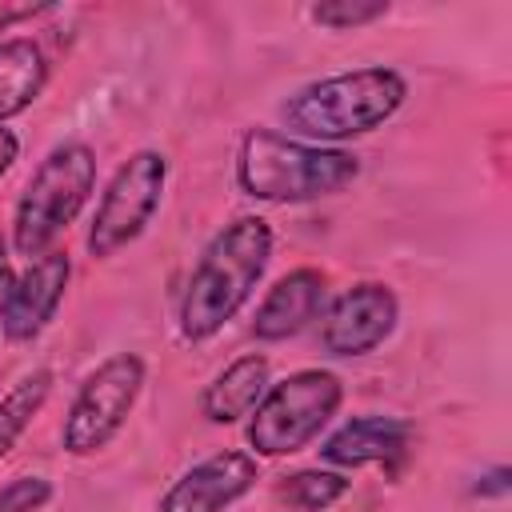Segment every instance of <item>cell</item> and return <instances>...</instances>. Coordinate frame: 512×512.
Segmentation results:
<instances>
[{
	"label": "cell",
	"mask_w": 512,
	"mask_h": 512,
	"mask_svg": "<svg viewBox=\"0 0 512 512\" xmlns=\"http://www.w3.org/2000/svg\"><path fill=\"white\" fill-rule=\"evenodd\" d=\"M148 380V364L136 352H112L104 356L84 384L76 388L68 412H64V428H60V444L68 456H96L104 452L128 424L140 392Z\"/></svg>",
	"instance_id": "cell-6"
},
{
	"label": "cell",
	"mask_w": 512,
	"mask_h": 512,
	"mask_svg": "<svg viewBox=\"0 0 512 512\" xmlns=\"http://www.w3.org/2000/svg\"><path fill=\"white\" fill-rule=\"evenodd\" d=\"M344 404V380L328 368H300L272 380L248 416V448L260 460L304 452Z\"/></svg>",
	"instance_id": "cell-5"
},
{
	"label": "cell",
	"mask_w": 512,
	"mask_h": 512,
	"mask_svg": "<svg viewBox=\"0 0 512 512\" xmlns=\"http://www.w3.org/2000/svg\"><path fill=\"white\" fill-rule=\"evenodd\" d=\"M56 376L48 368H36L28 376H20L4 396H0V460L16 448V440L32 428V420L40 416V408L52 396Z\"/></svg>",
	"instance_id": "cell-15"
},
{
	"label": "cell",
	"mask_w": 512,
	"mask_h": 512,
	"mask_svg": "<svg viewBox=\"0 0 512 512\" xmlns=\"http://www.w3.org/2000/svg\"><path fill=\"white\" fill-rule=\"evenodd\" d=\"M168 188V156L156 148H140L132 152L112 180L104 184L92 224H88V256L92 260H108L116 252H124L128 244H136L144 236V228L152 224V216L160 212Z\"/></svg>",
	"instance_id": "cell-7"
},
{
	"label": "cell",
	"mask_w": 512,
	"mask_h": 512,
	"mask_svg": "<svg viewBox=\"0 0 512 512\" xmlns=\"http://www.w3.org/2000/svg\"><path fill=\"white\" fill-rule=\"evenodd\" d=\"M272 224L256 212L228 220L200 252L184 296H180V336L192 344L212 340L236 312L252 300L256 284L272 260Z\"/></svg>",
	"instance_id": "cell-1"
},
{
	"label": "cell",
	"mask_w": 512,
	"mask_h": 512,
	"mask_svg": "<svg viewBox=\"0 0 512 512\" xmlns=\"http://www.w3.org/2000/svg\"><path fill=\"white\" fill-rule=\"evenodd\" d=\"M16 160H20V136L0 124V180L8 176V168H12Z\"/></svg>",
	"instance_id": "cell-20"
},
{
	"label": "cell",
	"mask_w": 512,
	"mask_h": 512,
	"mask_svg": "<svg viewBox=\"0 0 512 512\" xmlns=\"http://www.w3.org/2000/svg\"><path fill=\"white\" fill-rule=\"evenodd\" d=\"M256 480H260V460L252 452L220 448L200 464H192L188 472H180L164 488L156 512H228L256 488Z\"/></svg>",
	"instance_id": "cell-9"
},
{
	"label": "cell",
	"mask_w": 512,
	"mask_h": 512,
	"mask_svg": "<svg viewBox=\"0 0 512 512\" xmlns=\"http://www.w3.org/2000/svg\"><path fill=\"white\" fill-rule=\"evenodd\" d=\"M272 384V364L264 352H244L236 356L228 368H220L204 392H200V416L208 424H236L244 416H252V408L260 404V396Z\"/></svg>",
	"instance_id": "cell-13"
},
{
	"label": "cell",
	"mask_w": 512,
	"mask_h": 512,
	"mask_svg": "<svg viewBox=\"0 0 512 512\" xmlns=\"http://www.w3.org/2000/svg\"><path fill=\"white\" fill-rule=\"evenodd\" d=\"M508 468L500 464V468H492L488 476H480V484H476V496H504L508 492Z\"/></svg>",
	"instance_id": "cell-21"
},
{
	"label": "cell",
	"mask_w": 512,
	"mask_h": 512,
	"mask_svg": "<svg viewBox=\"0 0 512 512\" xmlns=\"http://www.w3.org/2000/svg\"><path fill=\"white\" fill-rule=\"evenodd\" d=\"M68 280H72L68 252L52 248V252L28 260V268L12 284V296H8V308H4V320H0L4 340H12V344L36 340L56 320V312L64 304V292H68Z\"/></svg>",
	"instance_id": "cell-10"
},
{
	"label": "cell",
	"mask_w": 512,
	"mask_h": 512,
	"mask_svg": "<svg viewBox=\"0 0 512 512\" xmlns=\"http://www.w3.org/2000/svg\"><path fill=\"white\" fill-rule=\"evenodd\" d=\"M412 448V420L404 416H352L320 444V460L332 468L400 464Z\"/></svg>",
	"instance_id": "cell-12"
},
{
	"label": "cell",
	"mask_w": 512,
	"mask_h": 512,
	"mask_svg": "<svg viewBox=\"0 0 512 512\" xmlns=\"http://www.w3.org/2000/svg\"><path fill=\"white\" fill-rule=\"evenodd\" d=\"M40 12H48V4H12V0H0V32L24 24V20L40 16Z\"/></svg>",
	"instance_id": "cell-19"
},
{
	"label": "cell",
	"mask_w": 512,
	"mask_h": 512,
	"mask_svg": "<svg viewBox=\"0 0 512 512\" xmlns=\"http://www.w3.org/2000/svg\"><path fill=\"white\" fill-rule=\"evenodd\" d=\"M408 100V80L388 64H364L352 72L320 76L296 88L280 104L288 136L304 144L340 148L344 140L384 128Z\"/></svg>",
	"instance_id": "cell-2"
},
{
	"label": "cell",
	"mask_w": 512,
	"mask_h": 512,
	"mask_svg": "<svg viewBox=\"0 0 512 512\" xmlns=\"http://www.w3.org/2000/svg\"><path fill=\"white\" fill-rule=\"evenodd\" d=\"M320 28H332V32H348V28H364L380 16H388V0H324V4H312L308 12Z\"/></svg>",
	"instance_id": "cell-17"
},
{
	"label": "cell",
	"mask_w": 512,
	"mask_h": 512,
	"mask_svg": "<svg viewBox=\"0 0 512 512\" xmlns=\"http://www.w3.org/2000/svg\"><path fill=\"white\" fill-rule=\"evenodd\" d=\"M56 496L52 480L44 476H12L0 488V512H40Z\"/></svg>",
	"instance_id": "cell-18"
},
{
	"label": "cell",
	"mask_w": 512,
	"mask_h": 512,
	"mask_svg": "<svg viewBox=\"0 0 512 512\" xmlns=\"http://www.w3.org/2000/svg\"><path fill=\"white\" fill-rule=\"evenodd\" d=\"M96 192V152L84 140L56 144L28 176L12 208V248L28 260L52 252L56 236L76 224Z\"/></svg>",
	"instance_id": "cell-4"
},
{
	"label": "cell",
	"mask_w": 512,
	"mask_h": 512,
	"mask_svg": "<svg viewBox=\"0 0 512 512\" xmlns=\"http://www.w3.org/2000/svg\"><path fill=\"white\" fill-rule=\"evenodd\" d=\"M0 264H8V260H4V240H0Z\"/></svg>",
	"instance_id": "cell-23"
},
{
	"label": "cell",
	"mask_w": 512,
	"mask_h": 512,
	"mask_svg": "<svg viewBox=\"0 0 512 512\" xmlns=\"http://www.w3.org/2000/svg\"><path fill=\"white\" fill-rule=\"evenodd\" d=\"M360 176L348 148L304 144L280 128H248L236 148V188L260 204H308L344 192Z\"/></svg>",
	"instance_id": "cell-3"
},
{
	"label": "cell",
	"mask_w": 512,
	"mask_h": 512,
	"mask_svg": "<svg viewBox=\"0 0 512 512\" xmlns=\"http://www.w3.org/2000/svg\"><path fill=\"white\" fill-rule=\"evenodd\" d=\"M400 320V296L380 280H360L332 296L320 312V344L328 356L356 360L376 352Z\"/></svg>",
	"instance_id": "cell-8"
},
{
	"label": "cell",
	"mask_w": 512,
	"mask_h": 512,
	"mask_svg": "<svg viewBox=\"0 0 512 512\" xmlns=\"http://www.w3.org/2000/svg\"><path fill=\"white\" fill-rule=\"evenodd\" d=\"M12 284H16V272L8 264H0V320H4V308H8V296H12Z\"/></svg>",
	"instance_id": "cell-22"
},
{
	"label": "cell",
	"mask_w": 512,
	"mask_h": 512,
	"mask_svg": "<svg viewBox=\"0 0 512 512\" xmlns=\"http://www.w3.org/2000/svg\"><path fill=\"white\" fill-rule=\"evenodd\" d=\"M324 304H328V276H324L320 268H292V272H284V276L264 292V300L256 304L252 336L264 340V344L292 340V336H300L312 320H320Z\"/></svg>",
	"instance_id": "cell-11"
},
{
	"label": "cell",
	"mask_w": 512,
	"mask_h": 512,
	"mask_svg": "<svg viewBox=\"0 0 512 512\" xmlns=\"http://www.w3.org/2000/svg\"><path fill=\"white\" fill-rule=\"evenodd\" d=\"M48 56L32 36L0 40V124L28 112L48 88Z\"/></svg>",
	"instance_id": "cell-14"
},
{
	"label": "cell",
	"mask_w": 512,
	"mask_h": 512,
	"mask_svg": "<svg viewBox=\"0 0 512 512\" xmlns=\"http://www.w3.org/2000/svg\"><path fill=\"white\" fill-rule=\"evenodd\" d=\"M348 476L344 472H328V468H300L292 476H284V484L276 488V496L296 508V512H324L332 508L344 492H348Z\"/></svg>",
	"instance_id": "cell-16"
}]
</instances>
